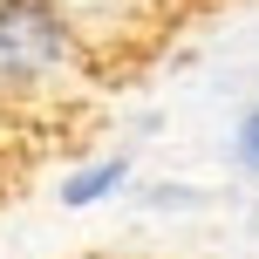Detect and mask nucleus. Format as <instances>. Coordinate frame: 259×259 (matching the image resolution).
<instances>
[{"label": "nucleus", "mask_w": 259, "mask_h": 259, "mask_svg": "<svg viewBox=\"0 0 259 259\" xmlns=\"http://www.w3.org/2000/svg\"><path fill=\"white\" fill-rule=\"evenodd\" d=\"M239 150H246V164H259V109L246 116V130H239Z\"/></svg>", "instance_id": "nucleus-2"}, {"label": "nucleus", "mask_w": 259, "mask_h": 259, "mask_svg": "<svg viewBox=\"0 0 259 259\" xmlns=\"http://www.w3.org/2000/svg\"><path fill=\"white\" fill-rule=\"evenodd\" d=\"M68 55L75 34L55 0H0V89H41V75Z\"/></svg>", "instance_id": "nucleus-1"}]
</instances>
